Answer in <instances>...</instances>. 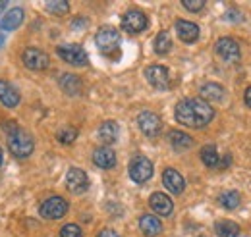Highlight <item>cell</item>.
Returning <instances> with one entry per match:
<instances>
[{
	"label": "cell",
	"mask_w": 251,
	"mask_h": 237,
	"mask_svg": "<svg viewBox=\"0 0 251 237\" xmlns=\"http://www.w3.org/2000/svg\"><path fill=\"white\" fill-rule=\"evenodd\" d=\"M219 203H220V207H224L226 210H234V208L240 207L242 197H240L238 191H226V193H222L219 197Z\"/></svg>",
	"instance_id": "26"
},
{
	"label": "cell",
	"mask_w": 251,
	"mask_h": 237,
	"mask_svg": "<svg viewBox=\"0 0 251 237\" xmlns=\"http://www.w3.org/2000/svg\"><path fill=\"white\" fill-rule=\"evenodd\" d=\"M137 125L147 137H157L162 129V121L155 112H141L137 116Z\"/></svg>",
	"instance_id": "12"
},
{
	"label": "cell",
	"mask_w": 251,
	"mask_h": 237,
	"mask_svg": "<svg viewBox=\"0 0 251 237\" xmlns=\"http://www.w3.org/2000/svg\"><path fill=\"white\" fill-rule=\"evenodd\" d=\"M58 56L68 62L70 66H75V68H81V66H87V52L81 45H75V43H68V45H60L58 47Z\"/></svg>",
	"instance_id": "5"
},
{
	"label": "cell",
	"mask_w": 251,
	"mask_h": 237,
	"mask_svg": "<svg viewBox=\"0 0 251 237\" xmlns=\"http://www.w3.org/2000/svg\"><path fill=\"white\" fill-rule=\"evenodd\" d=\"M244 100H246V104L251 108V87H248L246 89V95H244Z\"/></svg>",
	"instance_id": "33"
},
{
	"label": "cell",
	"mask_w": 251,
	"mask_h": 237,
	"mask_svg": "<svg viewBox=\"0 0 251 237\" xmlns=\"http://www.w3.org/2000/svg\"><path fill=\"white\" fill-rule=\"evenodd\" d=\"M0 166H2V148H0Z\"/></svg>",
	"instance_id": "35"
},
{
	"label": "cell",
	"mask_w": 251,
	"mask_h": 237,
	"mask_svg": "<svg viewBox=\"0 0 251 237\" xmlns=\"http://www.w3.org/2000/svg\"><path fill=\"white\" fill-rule=\"evenodd\" d=\"M127 172H129V178L133 179L135 183H145V181H149V179L153 178L155 168H153V162L147 156H141L139 154V156H133L131 158Z\"/></svg>",
	"instance_id": "3"
},
{
	"label": "cell",
	"mask_w": 251,
	"mask_h": 237,
	"mask_svg": "<svg viewBox=\"0 0 251 237\" xmlns=\"http://www.w3.org/2000/svg\"><path fill=\"white\" fill-rule=\"evenodd\" d=\"M22 60H24V64H25L29 70H33V71L47 70L49 64H50L49 54L43 52V50H39V48H25L24 54H22Z\"/></svg>",
	"instance_id": "11"
},
{
	"label": "cell",
	"mask_w": 251,
	"mask_h": 237,
	"mask_svg": "<svg viewBox=\"0 0 251 237\" xmlns=\"http://www.w3.org/2000/svg\"><path fill=\"white\" fill-rule=\"evenodd\" d=\"M215 232L219 237H238L240 226L236 222H230V220H220L215 224Z\"/></svg>",
	"instance_id": "23"
},
{
	"label": "cell",
	"mask_w": 251,
	"mask_h": 237,
	"mask_svg": "<svg viewBox=\"0 0 251 237\" xmlns=\"http://www.w3.org/2000/svg\"><path fill=\"white\" fill-rule=\"evenodd\" d=\"M45 8L52 16H66L70 12V4L66 0H50V2L45 4Z\"/></svg>",
	"instance_id": "28"
},
{
	"label": "cell",
	"mask_w": 251,
	"mask_h": 237,
	"mask_svg": "<svg viewBox=\"0 0 251 237\" xmlns=\"http://www.w3.org/2000/svg\"><path fill=\"white\" fill-rule=\"evenodd\" d=\"M95 43H97V47H99V50L102 54L112 56L120 47V33L116 29H112V27H102L97 33Z\"/></svg>",
	"instance_id": "4"
},
{
	"label": "cell",
	"mask_w": 251,
	"mask_h": 237,
	"mask_svg": "<svg viewBox=\"0 0 251 237\" xmlns=\"http://www.w3.org/2000/svg\"><path fill=\"white\" fill-rule=\"evenodd\" d=\"M147 16L141 12V10H127L124 16H122V29L135 35V33H141L143 29H147Z\"/></svg>",
	"instance_id": "7"
},
{
	"label": "cell",
	"mask_w": 251,
	"mask_h": 237,
	"mask_svg": "<svg viewBox=\"0 0 251 237\" xmlns=\"http://www.w3.org/2000/svg\"><path fill=\"white\" fill-rule=\"evenodd\" d=\"M39 212L47 220H60L62 216H66V212H68V203L64 201L62 197H50V199H47L41 205Z\"/></svg>",
	"instance_id": "6"
},
{
	"label": "cell",
	"mask_w": 251,
	"mask_h": 237,
	"mask_svg": "<svg viewBox=\"0 0 251 237\" xmlns=\"http://www.w3.org/2000/svg\"><path fill=\"white\" fill-rule=\"evenodd\" d=\"M139 228H141V232L147 237H155L162 232L160 220H158L157 216H153V214H143L139 218Z\"/></svg>",
	"instance_id": "20"
},
{
	"label": "cell",
	"mask_w": 251,
	"mask_h": 237,
	"mask_svg": "<svg viewBox=\"0 0 251 237\" xmlns=\"http://www.w3.org/2000/svg\"><path fill=\"white\" fill-rule=\"evenodd\" d=\"M99 237H122L120 234H116L114 230H110V228H104V230H100V234Z\"/></svg>",
	"instance_id": "32"
},
{
	"label": "cell",
	"mask_w": 251,
	"mask_h": 237,
	"mask_svg": "<svg viewBox=\"0 0 251 237\" xmlns=\"http://www.w3.org/2000/svg\"><path fill=\"white\" fill-rule=\"evenodd\" d=\"M170 143H172V147L176 148V150H186L193 145V139L189 137L188 133H184V131H170Z\"/></svg>",
	"instance_id": "24"
},
{
	"label": "cell",
	"mask_w": 251,
	"mask_h": 237,
	"mask_svg": "<svg viewBox=\"0 0 251 237\" xmlns=\"http://www.w3.org/2000/svg\"><path fill=\"white\" fill-rule=\"evenodd\" d=\"M60 87L66 95H72V96H75V95H79L81 93V79L77 77V75H74V73H64L62 77H60Z\"/></svg>",
	"instance_id": "22"
},
{
	"label": "cell",
	"mask_w": 251,
	"mask_h": 237,
	"mask_svg": "<svg viewBox=\"0 0 251 237\" xmlns=\"http://www.w3.org/2000/svg\"><path fill=\"white\" fill-rule=\"evenodd\" d=\"M20 93L14 85L6 83V81H0V102L6 106V108H16L20 104Z\"/></svg>",
	"instance_id": "19"
},
{
	"label": "cell",
	"mask_w": 251,
	"mask_h": 237,
	"mask_svg": "<svg viewBox=\"0 0 251 237\" xmlns=\"http://www.w3.org/2000/svg\"><path fill=\"white\" fill-rule=\"evenodd\" d=\"M118 135H120V125L114 119H108V121H102L100 123V127H99V139L104 145L116 143L118 141Z\"/></svg>",
	"instance_id": "15"
},
{
	"label": "cell",
	"mask_w": 251,
	"mask_h": 237,
	"mask_svg": "<svg viewBox=\"0 0 251 237\" xmlns=\"http://www.w3.org/2000/svg\"><path fill=\"white\" fill-rule=\"evenodd\" d=\"M176 119L186 125V127H193V129H201L205 125H209L213 118H215V110L209 102L201 100V98H184L176 104L174 110Z\"/></svg>",
	"instance_id": "1"
},
{
	"label": "cell",
	"mask_w": 251,
	"mask_h": 237,
	"mask_svg": "<svg viewBox=\"0 0 251 237\" xmlns=\"http://www.w3.org/2000/svg\"><path fill=\"white\" fill-rule=\"evenodd\" d=\"M93 162L102 170H110V168L116 166V154H114L112 148L100 147L93 152Z\"/></svg>",
	"instance_id": "17"
},
{
	"label": "cell",
	"mask_w": 251,
	"mask_h": 237,
	"mask_svg": "<svg viewBox=\"0 0 251 237\" xmlns=\"http://www.w3.org/2000/svg\"><path fill=\"white\" fill-rule=\"evenodd\" d=\"M145 77H147L149 85L158 91L168 89V85H170V73H168V70L164 66H157V64L149 66L145 70Z\"/></svg>",
	"instance_id": "10"
},
{
	"label": "cell",
	"mask_w": 251,
	"mask_h": 237,
	"mask_svg": "<svg viewBox=\"0 0 251 237\" xmlns=\"http://www.w3.org/2000/svg\"><path fill=\"white\" fill-rule=\"evenodd\" d=\"M201 160L207 168H219L220 160H219V152H217V147L213 145H207V147L201 148Z\"/></svg>",
	"instance_id": "25"
},
{
	"label": "cell",
	"mask_w": 251,
	"mask_h": 237,
	"mask_svg": "<svg viewBox=\"0 0 251 237\" xmlns=\"http://www.w3.org/2000/svg\"><path fill=\"white\" fill-rule=\"evenodd\" d=\"M149 205H151V208H153L157 214H160V216H170L172 210H174L172 199H170L168 195H164V193H153L151 199H149Z\"/></svg>",
	"instance_id": "14"
},
{
	"label": "cell",
	"mask_w": 251,
	"mask_h": 237,
	"mask_svg": "<svg viewBox=\"0 0 251 237\" xmlns=\"http://www.w3.org/2000/svg\"><path fill=\"white\" fill-rule=\"evenodd\" d=\"M215 50H217V54H219L222 60H226V62H232V64H236L240 56H242V52H240V45L234 41V39H230V37H222L217 41V45H215Z\"/></svg>",
	"instance_id": "8"
},
{
	"label": "cell",
	"mask_w": 251,
	"mask_h": 237,
	"mask_svg": "<svg viewBox=\"0 0 251 237\" xmlns=\"http://www.w3.org/2000/svg\"><path fill=\"white\" fill-rule=\"evenodd\" d=\"M222 98H224V89L219 83H205L201 87V100L211 104V102H219Z\"/></svg>",
	"instance_id": "21"
},
{
	"label": "cell",
	"mask_w": 251,
	"mask_h": 237,
	"mask_svg": "<svg viewBox=\"0 0 251 237\" xmlns=\"http://www.w3.org/2000/svg\"><path fill=\"white\" fill-rule=\"evenodd\" d=\"M182 4H184V8L189 10V12H199V10L205 8V2L203 0H184Z\"/></svg>",
	"instance_id": "31"
},
{
	"label": "cell",
	"mask_w": 251,
	"mask_h": 237,
	"mask_svg": "<svg viewBox=\"0 0 251 237\" xmlns=\"http://www.w3.org/2000/svg\"><path fill=\"white\" fill-rule=\"evenodd\" d=\"M6 139H8V148H10V152H12L16 158H27V156H31L33 148H35V143H33V137L27 131H24L22 127H18L16 131L8 133Z\"/></svg>",
	"instance_id": "2"
},
{
	"label": "cell",
	"mask_w": 251,
	"mask_h": 237,
	"mask_svg": "<svg viewBox=\"0 0 251 237\" xmlns=\"http://www.w3.org/2000/svg\"><path fill=\"white\" fill-rule=\"evenodd\" d=\"M162 183H164V187H166L170 193H174V195H180V193L184 191V187H186V179L182 178V174H180L178 170H174V168H166V170H164V174H162Z\"/></svg>",
	"instance_id": "13"
},
{
	"label": "cell",
	"mask_w": 251,
	"mask_h": 237,
	"mask_svg": "<svg viewBox=\"0 0 251 237\" xmlns=\"http://www.w3.org/2000/svg\"><path fill=\"white\" fill-rule=\"evenodd\" d=\"M155 52L157 54H166L170 48H172V39H170V35L166 33V31H160L157 37H155Z\"/></svg>",
	"instance_id": "27"
},
{
	"label": "cell",
	"mask_w": 251,
	"mask_h": 237,
	"mask_svg": "<svg viewBox=\"0 0 251 237\" xmlns=\"http://www.w3.org/2000/svg\"><path fill=\"white\" fill-rule=\"evenodd\" d=\"M60 237H81V228L75 224H66L60 230Z\"/></svg>",
	"instance_id": "30"
},
{
	"label": "cell",
	"mask_w": 251,
	"mask_h": 237,
	"mask_svg": "<svg viewBox=\"0 0 251 237\" xmlns=\"http://www.w3.org/2000/svg\"><path fill=\"white\" fill-rule=\"evenodd\" d=\"M66 187H68L70 193L79 195V193L87 191V187H89V178H87V174H85L81 168H70L68 174H66Z\"/></svg>",
	"instance_id": "9"
},
{
	"label": "cell",
	"mask_w": 251,
	"mask_h": 237,
	"mask_svg": "<svg viewBox=\"0 0 251 237\" xmlns=\"http://www.w3.org/2000/svg\"><path fill=\"white\" fill-rule=\"evenodd\" d=\"M176 33L184 43H193L199 39V25L188 20H178L176 22Z\"/></svg>",
	"instance_id": "18"
},
{
	"label": "cell",
	"mask_w": 251,
	"mask_h": 237,
	"mask_svg": "<svg viewBox=\"0 0 251 237\" xmlns=\"http://www.w3.org/2000/svg\"><path fill=\"white\" fill-rule=\"evenodd\" d=\"M6 6H8V4H6V2H0V12H2V10H4V8H6Z\"/></svg>",
	"instance_id": "34"
},
{
	"label": "cell",
	"mask_w": 251,
	"mask_h": 237,
	"mask_svg": "<svg viewBox=\"0 0 251 237\" xmlns=\"http://www.w3.org/2000/svg\"><path fill=\"white\" fill-rule=\"evenodd\" d=\"M24 18H25V12L22 8H12V10H8V14H4V18L0 22V29L2 31L18 29L24 24Z\"/></svg>",
	"instance_id": "16"
},
{
	"label": "cell",
	"mask_w": 251,
	"mask_h": 237,
	"mask_svg": "<svg viewBox=\"0 0 251 237\" xmlns=\"http://www.w3.org/2000/svg\"><path fill=\"white\" fill-rule=\"evenodd\" d=\"M58 141L62 143V145H70V143H74L75 141V137H77V129H74V127H64L62 131H58Z\"/></svg>",
	"instance_id": "29"
}]
</instances>
